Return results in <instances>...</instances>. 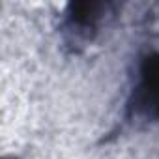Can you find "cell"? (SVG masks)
<instances>
[{
    "label": "cell",
    "mask_w": 159,
    "mask_h": 159,
    "mask_svg": "<svg viewBox=\"0 0 159 159\" xmlns=\"http://www.w3.org/2000/svg\"><path fill=\"white\" fill-rule=\"evenodd\" d=\"M127 116L146 122L159 120V52L144 56L139 69V83L127 103Z\"/></svg>",
    "instance_id": "obj_1"
},
{
    "label": "cell",
    "mask_w": 159,
    "mask_h": 159,
    "mask_svg": "<svg viewBox=\"0 0 159 159\" xmlns=\"http://www.w3.org/2000/svg\"><path fill=\"white\" fill-rule=\"evenodd\" d=\"M114 6L109 2H71L66 10V30L75 38L90 39L103 19Z\"/></svg>",
    "instance_id": "obj_2"
}]
</instances>
